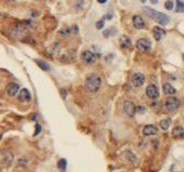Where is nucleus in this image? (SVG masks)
Listing matches in <instances>:
<instances>
[{
    "mask_svg": "<svg viewBox=\"0 0 184 172\" xmlns=\"http://www.w3.org/2000/svg\"><path fill=\"white\" fill-rule=\"evenodd\" d=\"M143 10L151 19H153L155 22L159 23L160 25H167V24H169L170 17L168 16V15L164 14V13H161V12H158V11L154 10V9H152V8H147V7H145Z\"/></svg>",
    "mask_w": 184,
    "mask_h": 172,
    "instance_id": "obj_1",
    "label": "nucleus"
},
{
    "mask_svg": "<svg viewBox=\"0 0 184 172\" xmlns=\"http://www.w3.org/2000/svg\"><path fill=\"white\" fill-rule=\"evenodd\" d=\"M101 83H102V79L100 76H96V75H90V76L87 78L86 83H85V88L88 92H98L101 88Z\"/></svg>",
    "mask_w": 184,
    "mask_h": 172,
    "instance_id": "obj_2",
    "label": "nucleus"
},
{
    "mask_svg": "<svg viewBox=\"0 0 184 172\" xmlns=\"http://www.w3.org/2000/svg\"><path fill=\"white\" fill-rule=\"evenodd\" d=\"M135 47H137V49L140 50V51L147 52V51H150V50H151L152 43H151V41L148 40V39L142 38V39H139V40L137 41V43H135Z\"/></svg>",
    "mask_w": 184,
    "mask_h": 172,
    "instance_id": "obj_3",
    "label": "nucleus"
},
{
    "mask_svg": "<svg viewBox=\"0 0 184 172\" xmlns=\"http://www.w3.org/2000/svg\"><path fill=\"white\" fill-rule=\"evenodd\" d=\"M165 106L168 111H174L180 106V100L178 98H173V96L168 98L165 102Z\"/></svg>",
    "mask_w": 184,
    "mask_h": 172,
    "instance_id": "obj_4",
    "label": "nucleus"
},
{
    "mask_svg": "<svg viewBox=\"0 0 184 172\" xmlns=\"http://www.w3.org/2000/svg\"><path fill=\"white\" fill-rule=\"evenodd\" d=\"M12 161H13V154L10 151L3 149L1 152V164L4 167H8L12 164Z\"/></svg>",
    "mask_w": 184,
    "mask_h": 172,
    "instance_id": "obj_5",
    "label": "nucleus"
},
{
    "mask_svg": "<svg viewBox=\"0 0 184 172\" xmlns=\"http://www.w3.org/2000/svg\"><path fill=\"white\" fill-rule=\"evenodd\" d=\"M81 59H82V61H84L85 63L93 64L94 62L96 61L98 56H96V54H94L93 52H91V51H84V52H82V54H81Z\"/></svg>",
    "mask_w": 184,
    "mask_h": 172,
    "instance_id": "obj_6",
    "label": "nucleus"
},
{
    "mask_svg": "<svg viewBox=\"0 0 184 172\" xmlns=\"http://www.w3.org/2000/svg\"><path fill=\"white\" fill-rule=\"evenodd\" d=\"M146 95H147L148 98L153 99V100H156V99L159 96V91H158V89H157L156 86L155 85L147 86V88H146Z\"/></svg>",
    "mask_w": 184,
    "mask_h": 172,
    "instance_id": "obj_7",
    "label": "nucleus"
},
{
    "mask_svg": "<svg viewBox=\"0 0 184 172\" xmlns=\"http://www.w3.org/2000/svg\"><path fill=\"white\" fill-rule=\"evenodd\" d=\"M124 111L129 117L134 116L135 114V105L131 101H126L124 104Z\"/></svg>",
    "mask_w": 184,
    "mask_h": 172,
    "instance_id": "obj_8",
    "label": "nucleus"
},
{
    "mask_svg": "<svg viewBox=\"0 0 184 172\" xmlns=\"http://www.w3.org/2000/svg\"><path fill=\"white\" fill-rule=\"evenodd\" d=\"M132 23L137 29H143L145 27V21L143 20V17L140 15H134L132 19Z\"/></svg>",
    "mask_w": 184,
    "mask_h": 172,
    "instance_id": "obj_9",
    "label": "nucleus"
},
{
    "mask_svg": "<svg viewBox=\"0 0 184 172\" xmlns=\"http://www.w3.org/2000/svg\"><path fill=\"white\" fill-rule=\"evenodd\" d=\"M144 80H145V77H144V75L141 74V73L134 74L132 77V83L135 87H141L144 83Z\"/></svg>",
    "mask_w": 184,
    "mask_h": 172,
    "instance_id": "obj_10",
    "label": "nucleus"
},
{
    "mask_svg": "<svg viewBox=\"0 0 184 172\" xmlns=\"http://www.w3.org/2000/svg\"><path fill=\"white\" fill-rule=\"evenodd\" d=\"M30 98H32V95H30V92L28 91L27 89H22L21 91H20V93H19V100L21 101V102H23V103L29 102Z\"/></svg>",
    "mask_w": 184,
    "mask_h": 172,
    "instance_id": "obj_11",
    "label": "nucleus"
},
{
    "mask_svg": "<svg viewBox=\"0 0 184 172\" xmlns=\"http://www.w3.org/2000/svg\"><path fill=\"white\" fill-rule=\"evenodd\" d=\"M153 35H154L155 39H156L157 41L160 40L161 38H163L164 36L166 35V32L161 27H158V26H155L154 28H153Z\"/></svg>",
    "mask_w": 184,
    "mask_h": 172,
    "instance_id": "obj_12",
    "label": "nucleus"
},
{
    "mask_svg": "<svg viewBox=\"0 0 184 172\" xmlns=\"http://www.w3.org/2000/svg\"><path fill=\"white\" fill-rule=\"evenodd\" d=\"M19 86L16 85V83H9L8 86H7V93L9 94L10 96H14L15 94L17 93V91H19Z\"/></svg>",
    "mask_w": 184,
    "mask_h": 172,
    "instance_id": "obj_13",
    "label": "nucleus"
},
{
    "mask_svg": "<svg viewBox=\"0 0 184 172\" xmlns=\"http://www.w3.org/2000/svg\"><path fill=\"white\" fill-rule=\"evenodd\" d=\"M143 134L145 136L155 135V134H157V129L154 127V126H152V125L145 126V127L143 128Z\"/></svg>",
    "mask_w": 184,
    "mask_h": 172,
    "instance_id": "obj_14",
    "label": "nucleus"
},
{
    "mask_svg": "<svg viewBox=\"0 0 184 172\" xmlns=\"http://www.w3.org/2000/svg\"><path fill=\"white\" fill-rule=\"evenodd\" d=\"M172 136H173L174 139L184 138V129H183L182 127H180V126L176 127L173 129V131H172Z\"/></svg>",
    "mask_w": 184,
    "mask_h": 172,
    "instance_id": "obj_15",
    "label": "nucleus"
},
{
    "mask_svg": "<svg viewBox=\"0 0 184 172\" xmlns=\"http://www.w3.org/2000/svg\"><path fill=\"white\" fill-rule=\"evenodd\" d=\"M164 92L166 94H168V95H172V94L176 93V89L170 83H165L164 85Z\"/></svg>",
    "mask_w": 184,
    "mask_h": 172,
    "instance_id": "obj_16",
    "label": "nucleus"
},
{
    "mask_svg": "<svg viewBox=\"0 0 184 172\" xmlns=\"http://www.w3.org/2000/svg\"><path fill=\"white\" fill-rule=\"evenodd\" d=\"M119 41H120V46L122 48H129L131 45V40L128 36H122Z\"/></svg>",
    "mask_w": 184,
    "mask_h": 172,
    "instance_id": "obj_17",
    "label": "nucleus"
},
{
    "mask_svg": "<svg viewBox=\"0 0 184 172\" xmlns=\"http://www.w3.org/2000/svg\"><path fill=\"white\" fill-rule=\"evenodd\" d=\"M170 123H171V119L167 118V119H163L159 125H160V128L163 130H168V128L170 127Z\"/></svg>",
    "mask_w": 184,
    "mask_h": 172,
    "instance_id": "obj_18",
    "label": "nucleus"
},
{
    "mask_svg": "<svg viewBox=\"0 0 184 172\" xmlns=\"http://www.w3.org/2000/svg\"><path fill=\"white\" fill-rule=\"evenodd\" d=\"M177 9L176 11L179 13H184V2L181 0H177Z\"/></svg>",
    "mask_w": 184,
    "mask_h": 172,
    "instance_id": "obj_19",
    "label": "nucleus"
},
{
    "mask_svg": "<svg viewBox=\"0 0 184 172\" xmlns=\"http://www.w3.org/2000/svg\"><path fill=\"white\" fill-rule=\"evenodd\" d=\"M66 166H67V162H66V160H65V159L59 160V162H58V168L60 169L61 171H65V170H66Z\"/></svg>",
    "mask_w": 184,
    "mask_h": 172,
    "instance_id": "obj_20",
    "label": "nucleus"
},
{
    "mask_svg": "<svg viewBox=\"0 0 184 172\" xmlns=\"http://www.w3.org/2000/svg\"><path fill=\"white\" fill-rule=\"evenodd\" d=\"M37 64H38L39 67L42 68L43 70H50V65L46 63V62H42V61H40V60H37Z\"/></svg>",
    "mask_w": 184,
    "mask_h": 172,
    "instance_id": "obj_21",
    "label": "nucleus"
},
{
    "mask_svg": "<svg viewBox=\"0 0 184 172\" xmlns=\"http://www.w3.org/2000/svg\"><path fill=\"white\" fill-rule=\"evenodd\" d=\"M165 8L167 9V10H172V9H173V1H171V0L166 1L165 2Z\"/></svg>",
    "mask_w": 184,
    "mask_h": 172,
    "instance_id": "obj_22",
    "label": "nucleus"
},
{
    "mask_svg": "<svg viewBox=\"0 0 184 172\" xmlns=\"http://www.w3.org/2000/svg\"><path fill=\"white\" fill-rule=\"evenodd\" d=\"M82 7H84V0H77V2L75 4L76 10H81Z\"/></svg>",
    "mask_w": 184,
    "mask_h": 172,
    "instance_id": "obj_23",
    "label": "nucleus"
},
{
    "mask_svg": "<svg viewBox=\"0 0 184 172\" xmlns=\"http://www.w3.org/2000/svg\"><path fill=\"white\" fill-rule=\"evenodd\" d=\"M103 26H104V20H101V21H99L98 23H96V28H98V29H102Z\"/></svg>",
    "mask_w": 184,
    "mask_h": 172,
    "instance_id": "obj_24",
    "label": "nucleus"
},
{
    "mask_svg": "<svg viewBox=\"0 0 184 172\" xmlns=\"http://www.w3.org/2000/svg\"><path fill=\"white\" fill-rule=\"evenodd\" d=\"M36 128H37V130H36V132H35V134H34L35 136L38 135V134L40 133V131H41V126L39 125V123H37V125H36Z\"/></svg>",
    "mask_w": 184,
    "mask_h": 172,
    "instance_id": "obj_25",
    "label": "nucleus"
},
{
    "mask_svg": "<svg viewBox=\"0 0 184 172\" xmlns=\"http://www.w3.org/2000/svg\"><path fill=\"white\" fill-rule=\"evenodd\" d=\"M106 1H107V0H98L99 3H105Z\"/></svg>",
    "mask_w": 184,
    "mask_h": 172,
    "instance_id": "obj_26",
    "label": "nucleus"
},
{
    "mask_svg": "<svg viewBox=\"0 0 184 172\" xmlns=\"http://www.w3.org/2000/svg\"><path fill=\"white\" fill-rule=\"evenodd\" d=\"M152 2H153V3H157V2H158V0H152Z\"/></svg>",
    "mask_w": 184,
    "mask_h": 172,
    "instance_id": "obj_27",
    "label": "nucleus"
},
{
    "mask_svg": "<svg viewBox=\"0 0 184 172\" xmlns=\"http://www.w3.org/2000/svg\"><path fill=\"white\" fill-rule=\"evenodd\" d=\"M142 1H143V2H145V1H146V0H142Z\"/></svg>",
    "mask_w": 184,
    "mask_h": 172,
    "instance_id": "obj_28",
    "label": "nucleus"
},
{
    "mask_svg": "<svg viewBox=\"0 0 184 172\" xmlns=\"http://www.w3.org/2000/svg\"><path fill=\"white\" fill-rule=\"evenodd\" d=\"M183 60H184V53H183Z\"/></svg>",
    "mask_w": 184,
    "mask_h": 172,
    "instance_id": "obj_29",
    "label": "nucleus"
}]
</instances>
